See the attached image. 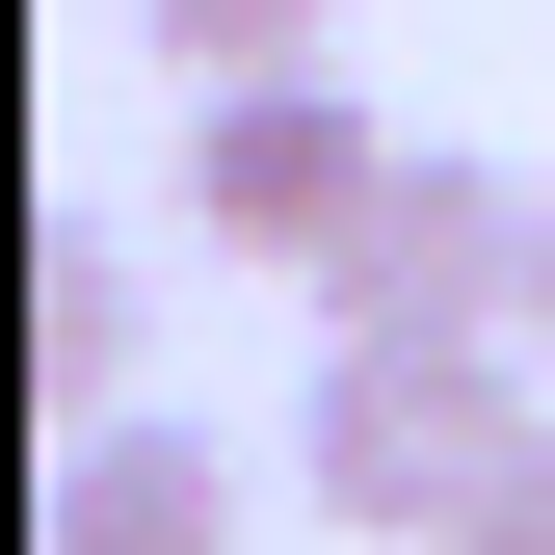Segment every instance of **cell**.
<instances>
[{"label": "cell", "mask_w": 555, "mask_h": 555, "mask_svg": "<svg viewBox=\"0 0 555 555\" xmlns=\"http://www.w3.org/2000/svg\"><path fill=\"white\" fill-rule=\"evenodd\" d=\"M529 344L476 318V344H318V424H292V503L318 529H371V555H450L476 529V476L529 450Z\"/></svg>", "instance_id": "1"}, {"label": "cell", "mask_w": 555, "mask_h": 555, "mask_svg": "<svg viewBox=\"0 0 555 555\" xmlns=\"http://www.w3.org/2000/svg\"><path fill=\"white\" fill-rule=\"evenodd\" d=\"M371 185H397V132L344 106V53H292V80H185V212H212V264H318L371 238Z\"/></svg>", "instance_id": "2"}, {"label": "cell", "mask_w": 555, "mask_h": 555, "mask_svg": "<svg viewBox=\"0 0 555 555\" xmlns=\"http://www.w3.org/2000/svg\"><path fill=\"white\" fill-rule=\"evenodd\" d=\"M318 318H344V344H476V318L529 344V185H503V159H450V132H424V159L371 185V238L318 264Z\"/></svg>", "instance_id": "3"}, {"label": "cell", "mask_w": 555, "mask_h": 555, "mask_svg": "<svg viewBox=\"0 0 555 555\" xmlns=\"http://www.w3.org/2000/svg\"><path fill=\"white\" fill-rule=\"evenodd\" d=\"M27 555H238V450L212 424H53V476H27Z\"/></svg>", "instance_id": "4"}, {"label": "cell", "mask_w": 555, "mask_h": 555, "mask_svg": "<svg viewBox=\"0 0 555 555\" xmlns=\"http://www.w3.org/2000/svg\"><path fill=\"white\" fill-rule=\"evenodd\" d=\"M132 344H159L132 238H80V212H53V238H27V424H132Z\"/></svg>", "instance_id": "5"}, {"label": "cell", "mask_w": 555, "mask_h": 555, "mask_svg": "<svg viewBox=\"0 0 555 555\" xmlns=\"http://www.w3.org/2000/svg\"><path fill=\"white\" fill-rule=\"evenodd\" d=\"M132 27H159L185 80H292V53H344V0H132Z\"/></svg>", "instance_id": "6"}, {"label": "cell", "mask_w": 555, "mask_h": 555, "mask_svg": "<svg viewBox=\"0 0 555 555\" xmlns=\"http://www.w3.org/2000/svg\"><path fill=\"white\" fill-rule=\"evenodd\" d=\"M450 555H555V397H529V450L476 476V529H450Z\"/></svg>", "instance_id": "7"}, {"label": "cell", "mask_w": 555, "mask_h": 555, "mask_svg": "<svg viewBox=\"0 0 555 555\" xmlns=\"http://www.w3.org/2000/svg\"><path fill=\"white\" fill-rule=\"evenodd\" d=\"M529 371H555V185H529Z\"/></svg>", "instance_id": "8"}]
</instances>
